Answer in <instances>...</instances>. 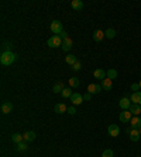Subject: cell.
<instances>
[{"instance_id": "40", "label": "cell", "mask_w": 141, "mask_h": 157, "mask_svg": "<svg viewBox=\"0 0 141 157\" xmlns=\"http://www.w3.org/2000/svg\"><path fill=\"white\" fill-rule=\"evenodd\" d=\"M4 157H6V156H4Z\"/></svg>"}, {"instance_id": "4", "label": "cell", "mask_w": 141, "mask_h": 157, "mask_svg": "<svg viewBox=\"0 0 141 157\" xmlns=\"http://www.w3.org/2000/svg\"><path fill=\"white\" fill-rule=\"evenodd\" d=\"M131 118H133V114L130 112V110H124L120 112L119 115V119L121 121V122H130Z\"/></svg>"}, {"instance_id": "5", "label": "cell", "mask_w": 141, "mask_h": 157, "mask_svg": "<svg viewBox=\"0 0 141 157\" xmlns=\"http://www.w3.org/2000/svg\"><path fill=\"white\" fill-rule=\"evenodd\" d=\"M107 132H109V135H110L111 138H117V136L120 135V128H119V125L111 124L110 126L107 128Z\"/></svg>"}, {"instance_id": "30", "label": "cell", "mask_w": 141, "mask_h": 157, "mask_svg": "<svg viewBox=\"0 0 141 157\" xmlns=\"http://www.w3.org/2000/svg\"><path fill=\"white\" fill-rule=\"evenodd\" d=\"M82 69V63L81 60H76V62L72 65V70H75V72H79V70Z\"/></svg>"}, {"instance_id": "24", "label": "cell", "mask_w": 141, "mask_h": 157, "mask_svg": "<svg viewBox=\"0 0 141 157\" xmlns=\"http://www.w3.org/2000/svg\"><path fill=\"white\" fill-rule=\"evenodd\" d=\"M72 94H74V91H72V88H70V87L63 88L62 93H61V95H62L63 98H70V97H72Z\"/></svg>"}, {"instance_id": "7", "label": "cell", "mask_w": 141, "mask_h": 157, "mask_svg": "<svg viewBox=\"0 0 141 157\" xmlns=\"http://www.w3.org/2000/svg\"><path fill=\"white\" fill-rule=\"evenodd\" d=\"M100 91H102V84L92 83L88 86V93H90V94H99Z\"/></svg>"}, {"instance_id": "28", "label": "cell", "mask_w": 141, "mask_h": 157, "mask_svg": "<svg viewBox=\"0 0 141 157\" xmlns=\"http://www.w3.org/2000/svg\"><path fill=\"white\" fill-rule=\"evenodd\" d=\"M106 74H107L109 79H111V80H113V79H116V77H117V70H116V69H109L107 72H106Z\"/></svg>"}, {"instance_id": "9", "label": "cell", "mask_w": 141, "mask_h": 157, "mask_svg": "<svg viewBox=\"0 0 141 157\" xmlns=\"http://www.w3.org/2000/svg\"><path fill=\"white\" fill-rule=\"evenodd\" d=\"M131 129H141V118L140 117H133L130 121Z\"/></svg>"}, {"instance_id": "29", "label": "cell", "mask_w": 141, "mask_h": 157, "mask_svg": "<svg viewBox=\"0 0 141 157\" xmlns=\"http://www.w3.org/2000/svg\"><path fill=\"white\" fill-rule=\"evenodd\" d=\"M28 149V146H27V142H21L17 145V152H26V150Z\"/></svg>"}, {"instance_id": "17", "label": "cell", "mask_w": 141, "mask_h": 157, "mask_svg": "<svg viewBox=\"0 0 141 157\" xmlns=\"http://www.w3.org/2000/svg\"><path fill=\"white\" fill-rule=\"evenodd\" d=\"M70 7L76 11L82 10V9H83V2H82V0H72V2H70Z\"/></svg>"}, {"instance_id": "20", "label": "cell", "mask_w": 141, "mask_h": 157, "mask_svg": "<svg viewBox=\"0 0 141 157\" xmlns=\"http://www.w3.org/2000/svg\"><path fill=\"white\" fill-rule=\"evenodd\" d=\"M63 88H65V86H63L62 81H56V83L54 84V87H52V91L55 93V94H58V93H62Z\"/></svg>"}, {"instance_id": "39", "label": "cell", "mask_w": 141, "mask_h": 157, "mask_svg": "<svg viewBox=\"0 0 141 157\" xmlns=\"http://www.w3.org/2000/svg\"><path fill=\"white\" fill-rule=\"evenodd\" d=\"M137 157H140V156H137Z\"/></svg>"}, {"instance_id": "23", "label": "cell", "mask_w": 141, "mask_h": 157, "mask_svg": "<svg viewBox=\"0 0 141 157\" xmlns=\"http://www.w3.org/2000/svg\"><path fill=\"white\" fill-rule=\"evenodd\" d=\"M79 84H81V81H79L78 77H70V79H69V86H70V88L79 87Z\"/></svg>"}, {"instance_id": "31", "label": "cell", "mask_w": 141, "mask_h": 157, "mask_svg": "<svg viewBox=\"0 0 141 157\" xmlns=\"http://www.w3.org/2000/svg\"><path fill=\"white\" fill-rule=\"evenodd\" d=\"M113 154L114 153H113V150L111 149H106L103 153H102V157H113Z\"/></svg>"}, {"instance_id": "14", "label": "cell", "mask_w": 141, "mask_h": 157, "mask_svg": "<svg viewBox=\"0 0 141 157\" xmlns=\"http://www.w3.org/2000/svg\"><path fill=\"white\" fill-rule=\"evenodd\" d=\"M11 111H13V104H11L10 101H6V102L2 104V112H3V114L7 115V114H10Z\"/></svg>"}, {"instance_id": "19", "label": "cell", "mask_w": 141, "mask_h": 157, "mask_svg": "<svg viewBox=\"0 0 141 157\" xmlns=\"http://www.w3.org/2000/svg\"><path fill=\"white\" fill-rule=\"evenodd\" d=\"M130 101L133 102V104H140V102H141V91L133 93L131 97H130Z\"/></svg>"}, {"instance_id": "38", "label": "cell", "mask_w": 141, "mask_h": 157, "mask_svg": "<svg viewBox=\"0 0 141 157\" xmlns=\"http://www.w3.org/2000/svg\"><path fill=\"white\" fill-rule=\"evenodd\" d=\"M138 105H141V102H140V104H138Z\"/></svg>"}, {"instance_id": "8", "label": "cell", "mask_w": 141, "mask_h": 157, "mask_svg": "<svg viewBox=\"0 0 141 157\" xmlns=\"http://www.w3.org/2000/svg\"><path fill=\"white\" fill-rule=\"evenodd\" d=\"M70 101H72L74 105H81L85 100H83V95H82V94H79V93H74L72 97H70Z\"/></svg>"}, {"instance_id": "21", "label": "cell", "mask_w": 141, "mask_h": 157, "mask_svg": "<svg viewBox=\"0 0 141 157\" xmlns=\"http://www.w3.org/2000/svg\"><path fill=\"white\" fill-rule=\"evenodd\" d=\"M130 112L133 114V115H136V117H138L141 114V105H138V104H131Z\"/></svg>"}, {"instance_id": "35", "label": "cell", "mask_w": 141, "mask_h": 157, "mask_svg": "<svg viewBox=\"0 0 141 157\" xmlns=\"http://www.w3.org/2000/svg\"><path fill=\"white\" fill-rule=\"evenodd\" d=\"M90 98H92V94H90V93H86V94L83 95V100H85V101H90Z\"/></svg>"}, {"instance_id": "32", "label": "cell", "mask_w": 141, "mask_h": 157, "mask_svg": "<svg viewBox=\"0 0 141 157\" xmlns=\"http://www.w3.org/2000/svg\"><path fill=\"white\" fill-rule=\"evenodd\" d=\"M131 90H133L134 93L138 91V90H140V84H138V83H133V84H131Z\"/></svg>"}, {"instance_id": "16", "label": "cell", "mask_w": 141, "mask_h": 157, "mask_svg": "<svg viewBox=\"0 0 141 157\" xmlns=\"http://www.w3.org/2000/svg\"><path fill=\"white\" fill-rule=\"evenodd\" d=\"M130 140L131 142H138V139L141 138V135H140V131L138 129H131L130 131Z\"/></svg>"}, {"instance_id": "12", "label": "cell", "mask_w": 141, "mask_h": 157, "mask_svg": "<svg viewBox=\"0 0 141 157\" xmlns=\"http://www.w3.org/2000/svg\"><path fill=\"white\" fill-rule=\"evenodd\" d=\"M102 88H103V90H106V91H110L111 88H113V81H111V79L106 77V79L102 81Z\"/></svg>"}, {"instance_id": "22", "label": "cell", "mask_w": 141, "mask_h": 157, "mask_svg": "<svg viewBox=\"0 0 141 157\" xmlns=\"http://www.w3.org/2000/svg\"><path fill=\"white\" fill-rule=\"evenodd\" d=\"M11 140L19 145V143L24 142V136H23L21 133H13V135H11Z\"/></svg>"}, {"instance_id": "10", "label": "cell", "mask_w": 141, "mask_h": 157, "mask_svg": "<svg viewBox=\"0 0 141 157\" xmlns=\"http://www.w3.org/2000/svg\"><path fill=\"white\" fill-rule=\"evenodd\" d=\"M54 111H55L56 114H65V112H68V107L65 105V104H62V102H58V104H55V107H54Z\"/></svg>"}, {"instance_id": "13", "label": "cell", "mask_w": 141, "mask_h": 157, "mask_svg": "<svg viewBox=\"0 0 141 157\" xmlns=\"http://www.w3.org/2000/svg\"><path fill=\"white\" fill-rule=\"evenodd\" d=\"M72 45H74V42H72V39L70 38H67V39H63L62 41V51L63 52H69L70 51V48H72Z\"/></svg>"}, {"instance_id": "1", "label": "cell", "mask_w": 141, "mask_h": 157, "mask_svg": "<svg viewBox=\"0 0 141 157\" xmlns=\"http://www.w3.org/2000/svg\"><path fill=\"white\" fill-rule=\"evenodd\" d=\"M16 53L14 52H4V53H2V56H0V63L3 66H10L14 63L16 60Z\"/></svg>"}, {"instance_id": "27", "label": "cell", "mask_w": 141, "mask_h": 157, "mask_svg": "<svg viewBox=\"0 0 141 157\" xmlns=\"http://www.w3.org/2000/svg\"><path fill=\"white\" fill-rule=\"evenodd\" d=\"M11 48H13V45H11L10 42H4V44L2 45V53H4V52H11Z\"/></svg>"}, {"instance_id": "34", "label": "cell", "mask_w": 141, "mask_h": 157, "mask_svg": "<svg viewBox=\"0 0 141 157\" xmlns=\"http://www.w3.org/2000/svg\"><path fill=\"white\" fill-rule=\"evenodd\" d=\"M60 37H61V39H67V38H69V35H68V34L67 32H65V31H62V32H61L60 34Z\"/></svg>"}, {"instance_id": "33", "label": "cell", "mask_w": 141, "mask_h": 157, "mask_svg": "<svg viewBox=\"0 0 141 157\" xmlns=\"http://www.w3.org/2000/svg\"><path fill=\"white\" fill-rule=\"evenodd\" d=\"M68 114H69V115H75V114H76V110H75L74 105H72V107H68Z\"/></svg>"}, {"instance_id": "36", "label": "cell", "mask_w": 141, "mask_h": 157, "mask_svg": "<svg viewBox=\"0 0 141 157\" xmlns=\"http://www.w3.org/2000/svg\"><path fill=\"white\" fill-rule=\"evenodd\" d=\"M138 84H140V88H141V80H140V81H138Z\"/></svg>"}, {"instance_id": "26", "label": "cell", "mask_w": 141, "mask_h": 157, "mask_svg": "<svg viewBox=\"0 0 141 157\" xmlns=\"http://www.w3.org/2000/svg\"><path fill=\"white\" fill-rule=\"evenodd\" d=\"M104 37L109 38V39H113V38L116 37V29H113V28L106 29V31H104Z\"/></svg>"}, {"instance_id": "18", "label": "cell", "mask_w": 141, "mask_h": 157, "mask_svg": "<svg viewBox=\"0 0 141 157\" xmlns=\"http://www.w3.org/2000/svg\"><path fill=\"white\" fill-rule=\"evenodd\" d=\"M103 38H104V31H102V29H96L93 32V39L96 41V42H100Z\"/></svg>"}, {"instance_id": "3", "label": "cell", "mask_w": 141, "mask_h": 157, "mask_svg": "<svg viewBox=\"0 0 141 157\" xmlns=\"http://www.w3.org/2000/svg\"><path fill=\"white\" fill-rule=\"evenodd\" d=\"M49 28H51V31H52L54 34H55V35H60V34L63 31L62 22L58 21V20H54V21L51 22V27H49Z\"/></svg>"}, {"instance_id": "15", "label": "cell", "mask_w": 141, "mask_h": 157, "mask_svg": "<svg viewBox=\"0 0 141 157\" xmlns=\"http://www.w3.org/2000/svg\"><path fill=\"white\" fill-rule=\"evenodd\" d=\"M23 136H24V142H33L34 139H35V132L34 131H27L23 133Z\"/></svg>"}, {"instance_id": "25", "label": "cell", "mask_w": 141, "mask_h": 157, "mask_svg": "<svg viewBox=\"0 0 141 157\" xmlns=\"http://www.w3.org/2000/svg\"><path fill=\"white\" fill-rule=\"evenodd\" d=\"M76 60H78V59H76V56H75V55H72V53H69V55H67V56H65V62H67L68 65H70V66L74 65V63L76 62Z\"/></svg>"}, {"instance_id": "37", "label": "cell", "mask_w": 141, "mask_h": 157, "mask_svg": "<svg viewBox=\"0 0 141 157\" xmlns=\"http://www.w3.org/2000/svg\"><path fill=\"white\" fill-rule=\"evenodd\" d=\"M138 131H140V135H141V129H138Z\"/></svg>"}, {"instance_id": "6", "label": "cell", "mask_w": 141, "mask_h": 157, "mask_svg": "<svg viewBox=\"0 0 141 157\" xmlns=\"http://www.w3.org/2000/svg\"><path fill=\"white\" fill-rule=\"evenodd\" d=\"M131 104H133V102L130 101V98H128V97H123V98L119 101V105H120V108H121L123 111H124V110H130Z\"/></svg>"}, {"instance_id": "2", "label": "cell", "mask_w": 141, "mask_h": 157, "mask_svg": "<svg viewBox=\"0 0 141 157\" xmlns=\"http://www.w3.org/2000/svg\"><path fill=\"white\" fill-rule=\"evenodd\" d=\"M47 45H48L49 48H60V46H62V39H61L60 35H52L48 39Z\"/></svg>"}, {"instance_id": "11", "label": "cell", "mask_w": 141, "mask_h": 157, "mask_svg": "<svg viewBox=\"0 0 141 157\" xmlns=\"http://www.w3.org/2000/svg\"><path fill=\"white\" fill-rule=\"evenodd\" d=\"M93 76H95V79H99V80L103 81L104 79L107 77V74H106V72H104L103 69H96L93 72Z\"/></svg>"}]
</instances>
